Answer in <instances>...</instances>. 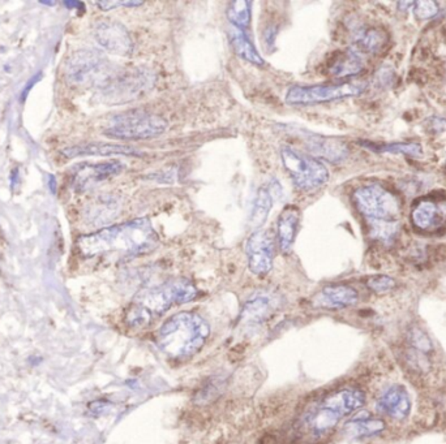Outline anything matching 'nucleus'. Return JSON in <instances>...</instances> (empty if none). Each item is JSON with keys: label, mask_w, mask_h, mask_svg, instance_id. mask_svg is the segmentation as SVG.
Instances as JSON below:
<instances>
[{"label": "nucleus", "mask_w": 446, "mask_h": 444, "mask_svg": "<svg viewBox=\"0 0 446 444\" xmlns=\"http://www.w3.org/2000/svg\"><path fill=\"white\" fill-rule=\"evenodd\" d=\"M379 408L394 420H403L410 413L411 401L406 389L401 386H394L381 396Z\"/></svg>", "instance_id": "obj_20"}, {"label": "nucleus", "mask_w": 446, "mask_h": 444, "mask_svg": "<svg viewBox=\"0 0 446 444\" xmlns=\"http://www.w3.org/2000/svg\"><path fill=\"white\" fill-rule=\"evenodd\" d=\"M143 1H97V6L102 11H111V9H119V7H140L143 6Z\"/></svg>", "instance_id": "obj_30"}, {"label": "nucleus", "mask_w": 446, "mask_h": 444, "mask_svg": "<svg viewBox=\"0 0 446 444\" xmlns=\"http://www.w3.org/2000/svg\"><path fill=\"white\" fill-rule=\"evenodd\" d=\"M77 244L85 257L120 253L126 258H134L153 252L160 244V238L148 218H138L81 236Z\"/></svg>", "instance_id": "obj_1"}, {"label": "nucleus", "mask_w": 446, "mask_h": 444, "mask_svg": "<svg viewBox=\"0 0 446 444\" xmlns=\"http://www.w3.org/2000/svg\"><path fill=\"white\" fill-rule=\"evenodd\" d=\"M64 158L73 159L87 155H99V157H110V155H126V157H143L141 151L127 145L109 143H87L81 145H75L65 148L60 151Z\"/></svg>", "instance_id": "obj_14"}, {"label": "nucleus", "mask_w": 446, "mask_h": 444, "mask_svg": "<svg viewBox=\"0 0 446 444\" xmlns=\"http://www.w3.org/2000/svg\"><path fill=\"white\" fill-rule=\"evenodd\" d=\"M413 343H414L416 348L422 349L424 352H427V350L430 349V343L428 340V338L424 333H420V331H415L414 335H413Z\"/></svg>", "instance_id": "obj_31"}, {"label": "nucleus", "mask_w": 446, "mask_h": 444, "mask_svg": "<svg viewBox=\"0 0 446 444\" xmlns=\"http://www.w3.org/2000/svg\"><path fill=\"white\" fill-rule=\"evenodd\" d=\"M166 128L168 121L160 115L135 110L112 118L104 135L114 140L137 141L158 137Z\"/></svg>", "instance_id": "obj_6"}, {"label": "nucleus", "mask_w": 446, "mask_h": 444, "mask_svg": "<svg viewBox=\"0 0 446 444\" xmlns=\"http://www.w3.org/2000/svg\"><path fill=\"white\" fill-rule=\"evenodd\" d=\"M48 188L53 194H56V179L54 174L48 176Z\"/></svg>", "instance_id": "obj_35"}, {"label": "nucleus", "mask_w": 446, "mask_h": 444, "mask_svg": "<svg viewBox=\"0 0 446 444\" xmlns=\"http://www.w3.org/2000/svg\"><path fill=\"white\" fill-rule=\"evenodd\" d=\"M414 6V15L418 20H428L437 15L438 4L432 0L416 1Z\"/></svg>", "instance_id": "obj_28"}, {"label": "nucleus", "mask_w": 446, "mask_h": 444, "mask_svg": "<svg viewBox=\"0 0 446 444\" xmlns=\"http://www.w3.org/2000/svg\"><path fill=\"white\" fill-rule=\"evenodd\" d=\"M64 6L67 7V9H82L84 11V3H81V1H68V0H65L63 1Z\"/></svg>", "instance_id": "obj_34"}, {"label": "nucleus", "mask_w": 446, "mask_h": 444, "mask_svg": "<svg viewBox=\"0 0 446 444\" xmlns=\"http://www.w3.org/2000/svg\"><path fill=\"white\" fill-rule=\"evenodd\" d=\"M358 292L350 286L332 284L324 287L312 299V305L324 309H343L358 302Z\"/></svg>", "instance_id": "obj_16"}, {"label": "nucleus", "mask_w": 446, "mask_h": 444, "mask_svg": "<svg viewBox=\"0 0 446 444\" xmlns=\"http://www.w3.org/2000/svg\"><path fill=\"white\" fill-rule=\"evenodd\" d=\"M303 135L307 149L330 163H341L350 154L347 145L337 138L315 135L308 131H304Z\"/></svg>", "instance_id": "obj_15"}, {"label": "nucleus", "mask_w": 446, "mask_h": 444, "mask_svg": "<svg viewBox=\"0 0 446 444\" xmlns=\"http://www.w3.org/2000/svg\"><path fill=\"white\" fill-rule=\"evenodd\" d=\"M115 74L111 64L98 50L75 51L64 65V77L71 87L102 89Z\"/></svg>", "instance_id": "obj_5"}, {"label": "nucleus", "mask_w": 446, "mask_h": 444, "mask_svg": "<svg viewBox=\"0 0 446 444\" xmlns=\"http://www.w3.org/2000/svg\"><path fill=\"white\" fill-rule=\"evenodd\" d=\"M300 223V209L288 205L279 214L277 222V240L282 253H288L294 245L295 238Z\"/></svg>", "instance_id": "obj_18"}, {"label": "nucleus", "mask_w": 446, "mask_h": 444, "mask_svg": "<svg viewBox=\"0 0 446 444\" xmlns=\"http://www.w3.org/2000/svg\"><path fill=\"white\" fill-rule=\"evenodd\" d=\"M364 394L357 389H343L324 397L300 418L298 433L304 440H320L338 425L343 417L361 408Z\"/></svg>", "instance_id": "obj_3"}, {"label": "nucleus", "mask_w": 446, "mask_h": 444, "mask_svg": "<svg viewBox=\"0 0 446 444\" xmlns=\"http://www.w3.org/2000/svg\"><path fill=\"white\" fill-rule=\"evenodd\" d=\"M209 335L210 327L204 318L191 311H182L161 326L156 343L168 357L182 360L200 352Z\"/></svg>", "instance_id": "obj_4"}, {"label": "nucleus", "mask_w": 446, "mask_h": 444, "mask_svg": "<svg viewBox=\"0 0 446 444\" xmlns=\"http://www.w3.org/2000/svg\"><path fill=\"white\" fill-rule=\"evenodd\" d=\"M428 124L432 126V131H442V129H445L446 123L445 120L437 119V118H432V119L428 120Z\"/></svg>", "instance_id": "obj_33"}, {"label": "nucleus", "mask_w": 446, "mask_h": 444, "mask_svg": "<svg viewBox=\"0 0 446 444\" xmlns=\"http://www.w3.org/2000/svg\"><path fill=\"white\" fill-rule=\"evenodd\" d=\"M248 267L257 277L271 272L276 254L274 238L269 231L257 230L249 236L246 246Z\"/></svg>", "instance_id": "obj_10"}, {"label": "nucleus", "mask_w": 446, "mask_h": 444, "mask_svg": "<svg viewBox=\"0 0 446 444\" xmlns=\"http://www.w3.org/2000/svg\"><path fill=\"white\" fill-rule=\"evenodd\" d=\"M279 189L281 187L278 182L273 180L269 185H263L257 191L251 216H249V226L254 230H260L266 222L273 204H274V191H279Z\"/></svg>", "instance_id": "obj_19"}, {"label": "nucleus", "mask_w": 446, "mask_h": 444, "mask_svg": "<svg viewBox=\"0 0 446 444\" xmlns=\"http://www.w3.org/2000/svg\"><path fill=\"white\" fill-rule=\"evenodd\" d=\"M149 79V76H143L140 72L116 73L110 82L102 87V91L112 99H131L151 85Z\"/></svg>", "instance_id": "obj_13"}, {"label": "nucleus", "mask_w": 446, "mask_h": 444, "mask_svg": "<svg viewBox=\"0 0 446 444\" xmlns=\"http://www.w3.org/2000/svg\"><path fill=\"white\" fill-rule=\"evenodd\" d=\"M124 165L119 160L104 162V163H87L77 168L73 176V184L76 191H88L101 182L111 179L114 176L121 174Z\"/></svg>", "instance_id": "obj_12"}, {"label": "nucleus", "mask_w": 446, "mask_h": 444, "mask_svg": "<svg viewBox=\"0 0 446 444\" xmlns=\"http://www.w3.org/2000/svg\"><path fill=\"white\" fill-rule=\"evenodd\" d=\"M276 310V299L268 294H255L249 297L240 313L243 322H263Z\"/></svg>", "instance_id": "obj_21"}, {"label": "nucleus", "mask_w": 446, "mask_h": 444, "mask_svg": "<svg viewBox=\"0 0 446 444\" xmlns=\"http://www.w3.org/2000/svg\"><path fill=\"white\" fill-rule=\"evenodd\" d=\"M384 428H385V425H384L383 421L369 418V417L355 418L346 425L347 433L350 435L357 436V438L375 435L377 433L383 431Z\"/></svg>", "instance_id": "obj_27"}, {"label": "nucleus", "mask_w": 446, "mask_h": 444, "mask_svg": "<svg viewBox=\"0 0 446 444\" xmlns=\"http://www.w3.org/2000/svg\"><path fill=\"white\" fill-rule=\"evenodd\" d=\"M281 158L287 174L299 191H316L329 182V171L325 165L310 154L283 146Z\"/></svg>", "instance_id": "obj_7"}, {"label": "nucleus", "mask_w": 446, "mask_h": 444, "mask_svg": "<svg viewBox=\"0 0 446 444\" xmlns=\"http://www.w3.org/2000/svg\"><path fill=\"white\" fill-rule=\"evenodd\" d=\"M197 288L188 279H173L161 286L143 289L136 294L126 321L132 327H145L154 318L165 314L171 306L182 305L197 297Z\"/></svg>", "instance_id": "obj_2"}, {"label": "nucleus", "mask_w": 446, "mask_h": 444, "mask_svg": "<svg viewBox=\"0 0 446 444\" xmlns=\"http://www.w3.org/2000/svg\"><path fill=\"white\" fill-rule=\"evenodd\" d=\"M230 40H232V46L235 51V54L241 57L243 60L249 62L255 65H263V57L259 54V51L256 50L255 45L248 38L247 34L239 30L236 28L232 26L230 30Z\"/></svg>", "instance_id": "obj_23"}, {"label": "nucleus", "mask_w": 446, "mask_h": 444, "mask_svg": "<svg viewBox=\"0 0 446 444\" xmlns=\"http://www.w3.org/2000/svg\"><path fill=\"white\" fill-rule=\"evenodd\" d=\"M396 286V282L391 278V277H386V275H379V277H374V278L368 279L366 282V287L374 291L376 294H385V292H389L391 289H393Z\"/></svg>", "instance_id": "obj_29"}, {"label": "nucleus", "mask_w": 446, "mask_h": 444, "mask_svg": "<svg viewBox=\"0 0 446 444\" xmlns=\"http://www.w3.org/2000/svg\"><path fill=\"white\" fill-rule=\"evenodd\" d=\"M386 42V33L380 28H360L354 34V45L359 54H379Z\"/></svg>", "instance_id": "obj_22"}, {"label": "nucleus", "mask_w": 446, "mask_h": 444, "mask_svg": "<svg viewBox=\"0 0 446 444\" xmlns=\"http://www.w3.org/2000/svg\"><path fill=\"white\" fill-rule=\"evenodd\" d=\"M366 82L351 81L334 85H310V87H293L287 91L285 101L288 104L310 106V104H327L344 98L358 96L366 90Z\"/></svg>", "instance_id": "obj_9"}, {"label": "nucleus", "mask_w": 446, "mask_h": 444, "mask_svg": "<svg viewBox=\"0 0 446 444\" xmlns=\"http://www.w3.org/2000/svg\"><path fill=\"white\" fill-rule=\"evenodd\" d=\"M438 219V207L432 201H423L413 211V221L415 226L427 230L435 226Z\"/></svg>", "instance_id": "obj_26"}, {"label": "nucleus", "mask_w": 446, "mask_h": 444, "mask_svg": "<svg viewBox=\"0 0 446 444\" xmlns=\"http://www.w3.org/2000/svg\"><path fill=\"white\" fill-rule=\"evenodd\" d=\"M17 183H18V168H15L11 174V188L13 189Z\"/></svg>", "instance_id": "obj_36"}, {"label": "nucleus", "mask_w": 446, "mask_h": 444, "mask_svg": "<svg viewBox=\"0 0 446 444\" xmlns=\"http://www.w3.org/2000/svg\"><path fill=\"white\" fill-rule=\"evenodd\" d=\"M40 4H45V6H54V4H55V1H53V0H51V1H48V0H40Z\"/></svg>", "instance_id": "obj_37"}, {"label": "nucleus", "mask_w": 446, "mask_h": 444, "mask_svg": "<svg viewBox=\"0 0 446 444\" xmlns=\"http://www.w3.org/2000/svg\"><path fill=\"white\" fill-rule=\"evenodd\" d=\"M360 145L366 149L375 151L379 154L391 152V154H403V155H413L418 157L422 155V146L416 143H377L369 141H360Z\"/></svg>", "instance_id": "obj_25"}, {"label": "nucleus", "mask_w": 446, "mask_h": 444, "mask_svg": "<svg viewBox=\"0 0 446 444\" xmlns=\"http://www.w3.org/2000/svg\"><path fill=\"white\" fill-rule=\"evenodd\" d=\"M226 16L234 28L244 32L251 25L252 1H248V0L232 1L226 11Z\"/></svg>", "instance_id": "obj_24"}, {"label": "nucleus", "mask_w": 446, "mask_h": 444, "mask_svg": "<svg viewBox=\"0 0 446 444\" xmlns=\"http://www.w3.org/2000/svg\"><path fill=\"white\" fill-rule=\"evenodd\" d=\"M40 79H42V73H37V74H34L32 79H29V81L26 82V85H25L24 89H23L21 94H20V102H21V104H24L25 101L28 99V96H29L31 90H32L34 85H36Z\"/></svg>", "instance_id": "obj_32"}, {"label": "nucleus", "mask_w": 446, "mask_h": 444, "mask_svg": "<svg viewBox=\"0 0 446 444\" xmlns=\"http://www.w3.org/2000/svg\"><path fill=\"white\" fill-rule=\"evenodd\" d=\"M94 38L101 48L114 55L129 56L134 52L131 34L127 28L118 21H99L94 26Z\"/></svg>", "instance_id": "obj_11"}, {"label": "nucleus", "mask_w": 446, "mask_h": 444, "mask_svg": "<svg viewBox=\"0 0 446 444\" xmlns=\"http://www.w3.org/2000/svg\"><path fill=\"white\" fill-rule=\"evenodd\" d=\"M354 202L368 222H398V201L381 185L360 187L354 192Z\"/></svg>", "instance_id": "obj_8"}, {"label": "nucleus", "mask_w": 446, "mask_h": 444, "mask_svg": "<svg viewBox=\"0 0 446 444\" xmlns=\"http://www.w3.org/2000/svg\"><path fill=\"white\" fill-rule=\"evenodd\" d=\"M364 68V62L355 48L337 51L327 60V70L335 79H346L357 76Z\"/></svg>", "instance_id": "obj_17"}]
</instances>
